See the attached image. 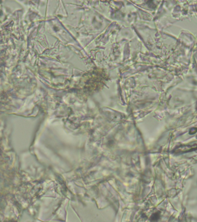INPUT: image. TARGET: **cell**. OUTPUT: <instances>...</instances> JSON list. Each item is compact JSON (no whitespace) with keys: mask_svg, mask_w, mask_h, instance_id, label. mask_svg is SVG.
Wrapping results in <instances>:
<instances>
[{"mask_svg":"<svg viewBox=\"0 0 197 222\" xmlns=\"http://www.w3.org/2000/svg\"><path fill=\"white\" fill-rule=\"evenodd\" d=\"M197 149V144L190 145H181L172 150L173 153H187L194 151Z\"/></svg>","mask_w":197,"mask_h":222,"instance_id":"6da1fadb","label":"cell"},{"mask_svg":"<svg viewBox=\"0 0 197 222\" xmlns=\"http://www.w3.org/2000/svg\"><path fill=\"white\" fill-rule=\"evenodd\" d=\"M197 132V128L196 127H193V128H191L190 131H189V134L190 135H193V134H196Z\"/></svg>","mask_w":197,"mask_h":222,"instance_id":"7a4b0ae2","label":"cell"}]
</instances>
